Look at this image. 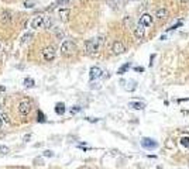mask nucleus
Instances as JSON below:
<instances>
[{"label":"nucleus","mask_w":189,"mask_h":169,"mask_svg":"<svg viewBox=\"0 0 189 169\" xmlns=\"http://www.w3.org/2000/svg\"><path fill=\"white\" fill-rule=\"evenodd\" d=\"M102 40L100 38H92V40H88L85 42V51L88 54H96L99 51V47H100Z\"/></svg>","instance_id":"obj_1"},{"label":"nucleus","mask_w":189,"mask_h":169,"mask_svg":"<svg viewBox=\"0 0 189 169\" xmlns=\"http://www.w3.org/2000/svg\"><path fill=\"white\" fill-rule=\"evenodd\" d=\"M41 55H42V59L45 61V62H51V61H54V59H55V55H56L55 47H52V45L45 47V48L41 51Z\"/></svg>","instance_id":"obj_2"},{"label":"nucleus","mask_w":189,"mask_h":169,"mask_svg":"<svg viewBox=\"0 0 189 169\" xmlns=\"http://www.w3.org/2000/svg\"><path fill=\"white\" fill-rule=\"evenodd\" d=\"M75 51H76V45H75V42L71 41V40H65V41L61 44V52L64 55H71V54H74Z\"/></svg>","instance_id":"obj_3"},{"label":"nucleus","mask_w":189,"mask_h":169,"mask_svg":"<svg viewBox=\"0 0 189 169\" xmlns=\"http://www.w3.org/2000/svg\"><path fill=\"white\" fill-rule=\"evenodd\" d=\"M31 109H32L31 101L27 100V99H24V100H21L19 103V113L21 116H28L30 111H31Z\"/></svg>","instance_id":"obj_4"},{"label":"nucleus","mask_w":189,"mask_h":169,"mask_svg":"<svg viewBox=\"0 0 189 169\" xmlns=\"http://www.w3.org/2000/svg\"><path fill=\"white\" fill-rule=\"evenodd\" d=\"M141 146L143 148H145V149H155V148H158V142L155 141V140H152V138H148V137H144L143 140H141Z\"/></svg>","instance_id":"obj_5"},{"label":"nucleus","mask_w":189,"mask_h":169,"mask_svg":"<svg viewBox=\"0 0 189 169\" xmlns=\"http://www.w3.org/2000/svg\"><path fill=\"white\" fill-rule=\"evenodd\" d=\"M105 75V72L102 71L99 66H92L90 68V71H89V78H90V80H96V79H99V78H102Z\"/></svg>","instance_id":"obj_6"},{"label":"nucleus","mask_w":189,"mask_h":169,"mask_svg":"<svg viewBox=\"0 0 189 169\" xmlns=\"http://www.w3.org/2000/svg\"><path fill=\"white\" fill-rule=\"evenodd\" d=\"M111 51H113V54H116V55L124 54V52H126V47H124V44H123L121 41H114V42H113V45H111Z\"/></svg>","instance_id":"obj_7"},{"label":"nucleus","mask_w":189,"mask_h":169,"mask_svg":"<svg viewBox=\"0 0 189 169\" xmlns=\"http://www.w3.org/2000/svg\"><path fill=\"white\" fill-rule=\"evenodd\" d=\"M11 21H13V14L10 13V11H7V10L2 11V14H0V23L3 24V26H7Z\"/></svg>","instance_id":"obj_8"},{"label":"nucleus","mask_w":189,"mask_h":169,"mask_svg":"<svg viewBox=\"0 0 189 169\" xmlns=\"http://www.w3.org/2000/svg\"><path fill=\"white\" fill-rule=\"evenodd\" d=\"M139 24H141V26H144V27H148V26H151L152 24V16L151 14H143L141 17H140L139 20Z\"/></svg>","instance_id":"obj_9"},{"label":"nucleus","mask_w":189,"mask_h":169,"mask_svg":"<svg viewBox=\"0 0 189 169\" xmlns=\"http://www.w3.org/2000/svg\"><path fill=\"white\" fill-rule=\"evenodd\" d=\"M44 26V17L42 16H37L31 20V28L32 30H37V28H41Z\"/></svg>","instance_id":"obj_10"},{"label":"nucleus","mask_w":189,"mask_h":169,"mask_svg":"<svg viewBox=\"0 0 189 169\" xmlns=\"http://www.w3.org/2000/svg\"><path fill=\"white\" fill-rule=\"evenodd\" d=\"M134 35H136L137 40H143L144 37H145V27L141 26V24H139L137 27L134 28Z\"/></svg>","instance_id":"obj_11"},{"label":"nucleus","mask_w":189,"mask_h":169,"mask_svg":"<svg viewBox=\"0 0 189 169\" xmlns=\"http://www.w3.org/2000/svg\"><path fill=\"white\" fill-rule=\"evenodd\" d=\"M121 83L124 85V89L127 92H134L136 89H137V82H136V80H127V82L123 80Z\"/></svg>","instance_id":"obj_12"},{"label":"nucleus","mask_w":189,"mask_h":169,"mask_svg":"<svg viewBox=\"0 0 189 169\" xmlns=\"http://www.w3.org/2000/svg\"><path fill=\"white\" fill-rule=\"evenodd\" d=\"M155 17L160 18V20H164V18H166V17H168V10H166L165 7L158 9L157 11H155Z\"/></svg>","instance_id":"obj_13"},{"label":"nucleus","mask_w":189,"mask_h":169,"mask_svg":"<svg viewBox=\"0 0 189 169\" xmlns=\"http://www.w3.org/2000/svg\"><path fill=\"white\" fill-rule=\"evenodd\" d=\"M69 2H71V0H56L55 3H52V5H51L50 9H58V7H64V6H66Z\"/></svg>","instance_id":"obj_14"},{"label":"nucleus","mask_w":189,"mask_h":169,"mask_svg":"<svg viewBox=\"0 0 189 169\" xmlns=\"http://www.w3.org/2000/svg\"><path fill=\"white\" fill-rule=\"evenodd\" d=\"M129 107H131V109H134V110H143L144 107H145V104L141 103V101H130Z\"/></svg>","instance_id":"obj_15"},{"label":"nucleus","mask_w":189,"mask_h":169,"mask_svg":"<svg viewBox=\"0 0 189 169\" xmlns=\"http://www.w3.org/2000/svg\"><path fill=\"white\" fill-rule=\"evenodd\" d=\"M55 113L58 116H62L65 113V104L64 103H56L55 104Z\"/></svg>","instance_id":"obj_16"},{"label":"nucleus","mask_w":189,"mask_h":169,"mask_svg":"<svg viewBox=\"0 0 189 169\" xmlns=\"http://www.w3.org/2000/svg\"><path fill=\"white\" fill-rule=\"evenodd\" d=\"M23 85L26 87H34V86H35V80H34L32 78H26L23 80Z\"/></svg>","instance_id":"obj_17"},{"label":"nucleus","mask_w":189,"mask_h":169,"mask_svg":"<svg viewBox=\"0 0 189 169\" xmlns=\"http://www.w3.org/2000/svg\"><path fill=\"white\" fill-rule=\"evenodd\" d=\"M123 24H124L126 28H131L133 27V18L130 17V16H126V17L123 18Z\"/></svg>","instance_id":"obj_18"},{"label":"nucleus","mask_w":189,"mask_h":169,"mask_svg":"<svg viewBox=\"0 0 189 169\" xmlns=\"http://www.w3.org/2000/svg\"><path fill=\"white\" fill-rule=\"evenodd\" d=\"M129 68H130V62H127V64H124V65H121L119 68V71H117V73L119 75H123V73H126L127 71H129Z\"/></svg>","instance_id":"obj_19"},{"label":"nucleus","mask_w":189,"mask_h":169,"mask_svg":"<svg viewBox=\"0 0 189 169\" xmlns=\"http://www.w3.org/2000/svg\"><path fill=\"white\" fill-rule=\"evenodd\" d=\"M31 38H32V32H27V34H24L23 38H21V44L24 45V44H26V42H28Z\"/></svg>","instance_id":"obj_20"},{"label":"nucleus","mask_w":189,"mask_h":169,"mask_svg":"<svg viewBox=\"0 0 189 169\" xmlns=\"http://www.w3.org/2000/svg\"><path fill=\"white\" fill-rule=\"evenodd\" d=\"M68 14H69V10H59V16H62V20L64 21H66L68 20Z\"/></svg>","instance_id":"obj_21"},{"label":"nucleus","mask_w":189,"mask_h":169,"mask_svg":"<svg viewBox=\"0 0 189 169\" xmlns=\"http://www.w3.org/2000/svg\"><path fill=\"white\" fill-rule=\"evenodd\" d=\"M10 152V148L7 145H0V154L2 155H6V154H9Z\"/></svg>","instance_id":"obj_22"},{"label":"nucleus","mask_w":189,"mask_h":169,"mask_svg":"<svg viewBox=\"0 0 189 169\" xmlns=\"http://www.w3.org/2000/svg\"><path fill=\"white\" fill-rule=\"evenodd\" d=\"M44 26H45V28H51V27H52V18L48 17L47 20L44 18Z\"/></svg>","instance_id":"obj_23"},{"label":"nucleus","mask_w":189,"mask_h":169,"mask_svg":"<svg viewBox=\"0 0 189 169\" xmlns=\"http://www.w3.org/2000/svg\"><path fill=\"white\" fill-rule=\"evenodd\" d=\"M34 5H35V3H34L32 0H27V2H24V7H26V9H32Z\"/></svg>","instance_id":"obj_24"},{"label":"nucleus","mask_w":189,"mask_h":169,"mask_svg":"<svg viewBox=\"0 0 189 169\" xmlns=\"http://www.w3.org/2000/svg\"><path fill=\"white\" fill-rule=\"evenodd\" d=\"M82 110V107L81 106H74L72 109H71V114H76V113H79Z\"/></svg>","instance_id":"obj_25"},{"label":"nucleus","mask_w":189,"mask_h":169,"mask_svg":"<svg viewBox=\"0 0 189 169\" xmlns=\"http://www.w3.org/2000/svg\"><path fill=\"white\" fill-rule=\"evenodd\" d=\"M37 120L40 121V123H44V121H45V117H44V113H42V111H38Z\"/></svg>","instance_id":"obj_26"},{"label":"nucleus","mask_w":189,"mask_h":169,"mask_svg":"<svg viewBox=\"0 0 189 169\" xmlns=\"http://www.w3.org/2000/svg\"><path fill=\"white\" fill-rule=\"evenodd\" d=\"M181 144L184 146H186V148H189V138L188 137H184L182 140H181Z\"/></svg>","instance_id":"obj_27"},{"label":"nucleus","mask_w":189,"mask_h":169,"mask_svg":"<svg viewBox=\"0 0 189 169\" xmlns=\"http://www.w3.org/2000/svg\"><path fill=\"white\" fill-rule=\"evenodd\" d=\"M44 156H47V158H52V156H54V152L50 151V149H47V151H44Z\"/></svg>","instance_id":"obj_28"},{"label":"nucleus","mask_w":189,"mask_h":169,"mask_svg":"<svg viewBox=\"0 0 189 169\" xmlns=\"http://www.w3.org/2000/svg\"><path fill=\"white\" fill-rule=\"evenodd\" d=\"M2 119H3V121H6V123H10V120H9V116H7V114H5V113H3V114H2Z\"/></svg>","instance_id":"obj_29"},{"label":"nucleus","mask_w":189,"mask_h":169,"mask_svg":"<svg viewBox=\"0 0 189 169\" xmlns=\"http://www.w3.org/2000/svg\"><path fill=\"white\" fill-rule=\"evenodd\" d=\"M30 138H31V134H27V135H24V137H23V141L27 142L28 140H30Z\"/></svg>","instance_id":"obj_30"},{"label":"nucleus","mask_w":189,"mask_h":169,"mask_svg":"<svg viewBox=\"0 0 189 169\" xmlns=\"http://www.w3.org/2000/svg\"><path fill=\"white\" fill-rule=\"evenodd\" d=\"M86 120H88V121H90V123H96V121H97L99 119H92V117H88Z\"/></svg>","instance_id":"obj_31"},{"label":"nucleus","mask_w":189,"mask_h":169,"mask_svg":"<svg viewBox=\"0 0 189 169\" xmlns=\"http://www.w3.org/2000/svg\"><path fill=\"white\" fill-rule=\"evenodd\" d=\"M136 71H137V72H143L144 69L141 68V66H137V68H136Z\"/></svg>","instance_id":"obj_32"},{"label":"nucleus","mask_w":189,"mask_h":169,"mask_svg":"<svg viewBox=\"0 0 189 169\" xmlns=\"http://www.w3.org/2000/svg\"><path fill=\"white\" fill-rule=\"evenodd\" d=\"M2 125H3V119L0 117V128H2Z\"/></svg>","instance_id":"obj_33"},{"label":"nucleus","mask_w":189,"mask_h":169,"mask_svg":"<svg viewBox=\"0 0 189 169\" xmlns=\"http://www.w3.org/2000/svg\"><path fill=\"white\" fill-rule=\"evenodd\" d=\"M181 2H182V3H188L189 0H181Z\"/></svg>","instance_id":"obj_34"},{"label":"nucleus","mask_w":189,"mask_h":169,"mask_svg":"<svg viewBox=\"0 0 189 169\" xmlns=\"http://www.w3.org/2000/svg\"><path fill=\"white\" fill-rule=\"evenodd\" d=\"M85 169H90V168H85Z\"/></svg>","instance_id":"obj_35"},{"label":"nucleus","mask_w":189,"mask_h":169,"mask_svg":"<svg viewBox=\"0 0 189 169\" xmlns=\"http://www.w3.org/2000/svg\"><path fill=\"white\" fill-rule=\"evenodd\" d=\"M0 47H2V45H0Z\"/></svg>","instance_id":"obj_36"}]
</instances>
